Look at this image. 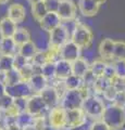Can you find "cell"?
<instances>
[{"mask_svg": "<svg viewBox=\"0 0 125 130\" xmlns=\"http://www.w3.org/2000/svg\"><path fill=\"white\" fill-rule=\"evenodd\" d=\"M101 120L104 121L111 130H121L125 125V107H121L113 103L106 105Z\"/></svg>", "mask_w": 125, "mask_h": 130, "instance_id": "1", "label": "cell"}, {"mask_svg": "<svg viewBox=\"0 0 125 130\" xmlns=\"http://www.w3.org/2000/svg\"><path fill=\"white\" fill-rule=\"evenodd\" d=\"M80 108L83 109L88 119L90 121H94L101 119L103 111L106 108V103L100 95L92 94L84 99Z\"/></svg>", "mask_w": 125, "mask_h": 130, "instance_id": "2", "label": "cell"}, {"mask_svg": "<svg viewBox=\"0 0 125 130\" xmlns=\"http://www.w3.org/2000/svg\"><path fill=\"white\" fill-rule=\"evenodd\" d=\"M92 39H94V35L89 28L85 24L76 22V26L70 38L71 41L74 42L80 49H88L91 46Z\"/></svg>", "mask_w": 125, "mask_h": 130, "instance_id": "3", "label": "cell"}, {"mask_svg": "<svg viewBox=\"0 0 125 130\" xmlns=\"http://www.w3.org/2000/svg\"><path fill=\"white\" fill-rule=\"evenodd\" d=\"M47 126L50 129H65L66 128V112L62 106H54L49 108L47 115Z\"/></svg>", "mask_w": 125, "mask_h": 130, "instance_id": "4", "label": "cell"}, {"mask_svg": "<svg viewBox=\"0 0 125 130\" xmlns=\"http://www.w3.org/2000/svg\"><path fill=\"white\" fill-rule=\"evenodd\" d=\"M66 112V128H87L90 120L87 118L82 108L68 109Z\"/></svg>", "mask_w": 125, "mask_h": 130, "instance_id": "5", "label": "cell"}, {"mask_svg": "<svg viewBox=\"0 0 125 130\" xmlns=\"http://www.w3.org/2000/svg\"><path fill=\"white\" fill-rule=\"evenodd\" d=\"M83 101L84 98L79 90H66L60 100V106H62L65 111L80 108Z\"/></svg>", "mask_w": 125, "mask_h": 130, "instance_id": "6", "label": "cell"}, {"mask_svg": "<svg viewBox=\"0 0 125 130\" xmlns=\"http://www.w3.org/2000/svg\"><path fill=\"white\" fill-rule=\"evenodd\" d=\"M48 111H49V108H48L46 103L44 102V100L41 99V96L39 94H33L32 96L29 98L26 112L31 114L32 116H34V117L46 116Z\"/></svg>", "mask_w": 125, "mask_h": 130, "instance_id": "7", "label": "cell"}, {"mask_svg": "<svg viewBox=\"0 0 125 130\" xmlns=\"http://www.w3.org/2000/svg\"><path fill=\"white\" fill-rule=\"evenodd\" d=\"M70 38H71L70 34L66 31V29L62 25H60L55 29L49 32V37H48V40H49V49L60 50V48L63 44H65L70 40Z\"/></svg>", "mask_w": 125, "mask_h": 130, "instance_id": "8", "label": "cell"}, {"mask_svg": "<svg viewBox=\"0 0 125 130\" xmlns=\"http://www.w3.org/2000/svg\"><path fill=\"white\" fill-rule=\"evenodd\" d=\"M6 93L12 99H19V98L29 99L34 94L27 81H21L14 86H6Z\"/></svg>", "mask_w": 125, "mask_h": 130, "instance_id": "9", "label": "cell"}, {"mask_svg": "<svg viewBox=\"0 0 125 130\" xmlns=\"http://www.w3.org/2000/svg\"><path fill=\"white\" fill-rule=\"evenodd\" d=\"M80 50H82V49L79 47H77L74 42H72L71 40H68L65 44H63V46L60 48V50H59L60 59L72 63V62H74L75 60L80 58Z\"/></svg>", "mask_w": 125, "mask_h": 130, "instance_id": "10", "label": "cell"}, {"mask_svg": "<svg viewBox=\"0 0 125 130\" xmlns=\"http://www.w3.org/2000/svg\"><path fill=\"white\" fill-rule=\"evenodd\" d=\"M57 14L62 22L74 20L76 15V6L72 0H60Z\"/></svg>", "mask_w": 125, "mask_h": 130, "instance_id": "11", "label": "cell"}, {"mask_svg": "<svg viewBox=\"0 0 125 130\" xmlns=\"http://www.w3.org/2000/svg\"><path fill=\"white\" fill-rule=\"evenodd\" d=\"M61 24H62V21L59 18V15L57 13H52V12H48L39 21V25L41 27V29L46 32L52 31L57 27H59Z\"/></svg>", "mask_w": 125, "mask_h": 130, "instance_id": "12", "label": "cell"}, {"mask_svg": "<svg viewBox=\"0 0 125 130\" xmlns=\"http://www.w3.org/2000/svg\"><path fill=\"white\" fill-rule=\"evenodd\" d=\"M39 95L41 96V99L44 100V102L46 103L48 108H52L54 106H58L60 104V96L52 85H48V86L39 93Z\"/></svg>", "mask_w": 125, "mask_h": 130, "instance_id": "13", "label": "cell"}, {"mask_svg": "<svg viewBox=\"0 0 125 130\" xmlns=\"http://www.w3.org/2000/svg\"><path fill=\"white\" fill-rule=\"evenodd\" d=\"M7 18L15 24L22 23L26 18V10L21 3H12L7 10Z\"/></svg>", "mask_w": 125, "mask_h": 130, "instance_id": "14", "label": "cell"}, {"mask_svg": "<svg viewBox=\"0 0 125 130\" xmlns=\"http://www.w3.org/2000/svg\"><path fill=\"white\" fill-rule=\"evenodd\" d=\"M77 7L80 14L90 18V16H94L98 13L100 6L95 0H78Z\"/></svg>", "mask_w": 125, "mask_h": 130, "instance_id": "15", "label": "cell"}, {"mask_svg": "<svg viewBox=\"0 0 125 130\" xmlns=\"http://www.w3.org/2000/svg\"><path fill=\"white\" fill-rule=\"evenodd\" d=\"M114 44L115 41L110 38L103 39L99 44V54L100 58L103 61L113 60V52H114Z\"/></svg>", "mask_w": 125, "mask_h": 130, "instance_id": "16", "label": "cell"}, {"mask_svg": "<svg viewBox=\"0 0 125 130\" xmlns=\"http://www.w3.org/2000/svg\"><path fill=\"white\" fill-rule=\"evenodd\" d=\"M27 83H29L34 94H39V93L49 85L48 80L41 74H34L29 80H27Z\"/></svg>", "mask_w": 125, "mask_h": 130, "instance_id": "17", "label": "cell"}, {"mask_svg": "<svg viewBox=\"0 0 125 130\" xmlns=\"http://www.w3.org/2000/svg\"><path fill=\"white\" fill-rule=\"evenodd\" d=\"M17 24L12 22L9 18H2L0 20V37L1 38H12L17 30Z\"/></svg>", "mask_w": 125, "mask_h": 130, "instance_id": "18", "label": "cell"}, {"mask_svg": "<svg viewBox=\"0 0 125 130\" xmlns=\"http://www.w3.org/2000/svg\"><path fill=\"white\" fill-rule=\"evenodd\" d=\"M55 78L60 80H64L70 75H72V66L71 63L62 59L55 61Z\"/></svg>", "mask_w": 125, "mask_h": 130, "instance_id": "19", "label": "cell"}, {"mask_svg": "<svg viewBox=\"0 0 125 130\" xmlns=\"http://www.w3.org/2000/svg\"><path fill=\"white\" fill-rule=\"evenodd\" d=\"M19 47L12 38L0 39V55H12L18 53Z\"/></svg>", "mask_w": 125, "mask_h": 130, "instance_id": "20", "label": "cell"}, {"mask_svg": "<svg viewBox=\"0 0 125 130\" xmlns=\"http://www.w3.org/2000/svg\"><path fill=\"white\" fill-rule=\"evenodd\" d=\"M71 66H72V74L78 77H83L86 74V72H88V70H89V63L85 59H83L82 56L78 58L77 60H75L74 62H72Z\"/></svg>", "mask_w": 125, "mask_h": 130, "instance_id": "21", "label": "cell"}, {"mask_svg": "<svg viewBox=\"0 0 125 130\" xmlns=\"http://www.w3.org/2000/svg\"><path fill=\"white\" fill-rule=\"evenodd\" d=\"M38 50H37V48H36L34 41H32V40H31V41L24 43V44H22V46L19 47L18 53L20 55H22L23 58H25L30 62V61L33 59V56L35 55V53Z\"/></svg>", "mask_w": 125, "mask_h": 130, "instance_id": "22", "label": "cell"}, {"mask_svg": "<svg viewBox=\"0 0 125 130\" xmlns=\"http://www.w3.org/2000/svg\"><path fill=\"white\" fill-rule=\"evenodd\" d=\"M12 39L14 40V42L17 43V46L20 47L24 43L31 41V34L26 28L18 27L17 30L14 32V35H13V37H12Z\"/></svg>", "mask_w": 125, "mask_h": 130, "instance_id": "23", "label": "cell"}, {"mask_svg": "<svg viewBox=\"0 0 125 130\" xmlns=\"http://www.w3.org/2000/svg\"><path fill=\"white\" fill-rule=\"evenodd\" d=\"M111 84H112V81L107 79L106 77H103V76L97 77L94 85H92V91H94V93L97 95H101V93L106 90Z\"/></svg>", "mask_w": 125, "mask_h": 130, "instance_id": "24", "label": "cell"}, {"mask_svg": "<svg viewBox=\"0 0 125 130\" xmlns=\"http://www.w3.org/2000/svg\"><path fill=\"white\" fill-rule=\"evenodd\" d=\"M21 81H24L20 71L12 68V70L6 72V78H5V85L6 86H14Z\"/></svg>", "mask_w": 125, "mask_h": 130, "instance_id": "25", "label": "cell"}, {"mask_svg": "<svg viewBox=\"0 0 125 130\" xmlns=\"http://www.w3.org/2000/svg\"><path fill=\"white\" fill-rule=\"evenodd\" d=\"M64 86H65L66 90H78L83 87V79L82 77L75 76V75H70L63 80Z\"/></svg>", "mask_w": 125, "mask_h": 130, "instance_id": "26", "label": "cell"}, {"mask_svg": "<svg viewBox=\"0 0 125 130\" xmlns=\"http://www.w3.org/2000/svg\"><path fill=\"white\" fill-rule=\"evenodd\" d=\"M40 74L49 81H53L55 78V63L54 62H48L40 68Z\"/></svg>", "mask_w": 125, "mask_h": 130, "instance_id": "27", "label": "cell"}, {"mask_svg": "<svg viewBox=\"0 0 125 130\" xmlns=\"http://www.w3.org/2000/svg\"><path fill=\"white\" fill-rule=\"evenodd\" d=\"M47 13L48 12L46 10L44 1H39V2H36L32 5V15H33V18L37 22H39Z\"/></svg>", "mask_w": 125, "mask_h": 130, "instance_id": "28", "label": "cell"}, {"mask_svg": "<svg viewBox=\"0 0 125 130\" xmlns=\"http://www.w3.org/2000/svg\"><path fill=\"white\" fill-rule=\"evenodd\" d=\"M30 62L33 64L34 66L41 68L46 63L50 62L49 55H48V52L47 51L46 52H44V51H37L35 53V55L33 56V59H32Z\"/></svg>", "mask_w": 125, "mask_h": 130, "instance_id": "29", "label": "cell"}, {"mask_svg": "<svg viewBox=\"0 0 125 130\" xmlns=\"http://www.w3.org/2000/svg\"><path fill=\"white\" fill-rule=\"evenodd\" d=\"M33 123H34V116H32L31 114H29L27 112L19 114L17 116V118H15V124L22 129L33 125Z\"/></svg>", "mask_w": 125, "mask_h": 130, "instance_id": "30", "label": "cell"}, {"mask_svg": "<svg viewBox=\"0 0 125 130\" xmlns=\"http://www.w3.org/2000/svg\"><path fill=\"white\" fill-rule=\"evenodd\" d=\"M107 62L103 60H94L89 64V71L96 77H100L103 75V71L106 68Z\"/></svg>", "mask_w": 125, "mask_h": 130, "instance_id": "31", "label": "cell"}, {"mask_svg": "<svg viewBox=\"0 0 125 130\" xmlns=\"http://www.w3.org/2000/svg\"><path fill=\"white\" fill-rule=\"evenodd\" d=\"M118 89H116L113 85H110L106 90H104L102 93H101V96L102 99H103V101H107V102L109 103V104H112V103H114V101H115V98H116V95H118Z\"/></svg>", "mask_w": 125, "mask_h": 130, "instance_id": "32", "label": "cell"}, {"mask_svg": "<svg viewBox=\"0 0 125 130\" xmlns=\"http://www.w3.org/2000/svg\"><path fill=\"white\" fill-rule=\"evenodd\" d=\"M115 71V78L120 80H125V61L124 60H114L112 61Z\"/></svg>", "mask_w": 125, "mask_h": 130, "instance_id": "33", "label": "cell"}, {"mask_svg": "<svg viewBox=\"0 0 125 130\" xmlns=\"http://www.w3.org/2000/svg\"><path fill=\"white\" fill-rule=\"evenodd\" d=\"M12 68H13V56L0 55V71L6 73Z\"/></svg>", "mask_w": 125, "mask_h": 130, "instance_id": "34", "label": "cell"}, {"mask_svg": "<svg viewBox=\"0 0 125 130\" xmlns=\"http://www.w3.org/2000/svg\"><path fill=\"white\" fill-rule=\"evenodd\" d=\"M124 60L125 61V42L124 41H115L113 60Z\"/></svg>", "mask_w": 125, "mask_h": 130, "instance_id": "35", "label": "cell"}, {"mask_svg": "<svg viewBox=\"0 0 125 130\" xmlns=\"http://www.w3.org/2000/svg\"><path fill=\"white\" fill-rule=\"evenodd\" d=\"M87 130H111V128L104 121H102L101 119H98L90 121L87 127Z\"/></svg>", "mask_w": 125, "mask_h": 130, "instance_id": "36", "label": "cell"}, {"mask_svg": "<svg viewBox=\"0 0 125 130\" xmlns=\"http://www.w3.org/2000/svg\"><path fill=\"white\" fill-rule=\"evenodd\" d=\"M27 63H29V61L25 58H23L22 55H20L19 53L13 55V68H15V70L21 71Z\"/></svg>", "mask_w": 125, "mask_h": 130, "instance_id": "37", "label": "cell"}, {"mask_svg": "<svg viewBox=\"0 0 125 130\" xmlns=\"http://www.w3.org/2000/svg\"><path fill=\"white\" fill-rule=\"evenodd\" d=\"M12 105H13V99L10 95H8L7 93L0 98V111L1 112L6 111V109H8Z\"/></svg>", "mask_w": 125, "mask_h": 130, "instance_id": "38", "label": "cell"}, {"mask_svg": "<svg viewBox=\"0 0 125 130\" xmlns=\"http://www.w3.org/2000/svg\"><path fill=\"white\" fill-rule=\"evenodd\" d=\"M27 100H29V99H25V98L13 99V105H14L15 108H17L20 113L26 112V108H27Z\"/></svg>", "mask_w": 125, "mask_h": 130, "instance_id": "39", "label": "cell"}, {"mask_svg": "<svg viewBox=\"0 0 125 130\" xmlns=\"http://www.w3.org/2000/svg\"><path fill=\"white\" fill-rule=\"evenodd\" d=\"M45 3L47 12H52V13H57L58 8L60 5V0H43Z\"/></svg>", "mask_w": 125, "mask_h": 130, "instance_id": "40", "label": "cell"}, {"mask_svg": "<svg viewBox=\"0 0 125 130\" xmlns=\"http://www.w3.org/2000/svg\"><path fill=\"white\" fill-rule=\"evenodd\" d=\"M103 77H106L107 79L109 80H113L115 79V71H114V66H113V63H107L106 65V68L103 71Z\"/></svg>", "mask_w": 125, "mask_h": 130, "instance_id": "41", "label": "cell"}, {"mask_svg": "<svg viewBox=\"0 0 125 130\" xmlns=\"http://www.w3.org/2000/svg\"><path fill=\"white\" fill-rule=\"evenodd\" d=\"M6 94V85L0 83V98Z\"/></svg>", "mask_w": 125, "mask_h": 130, "instance_id": "42", "label": "cell"}, {"mask_svg": "<svg viewBox=\"0 0 125 130\" xmlns=\"http://www.w3.org/2000/svg\"><path fill=\"white\" fill-rule=\"evenodd\" d=\"M85 129H87V128H85V127H80V128H65L64 130H85Z\"/></svg>", "mask_w": 125, "mask_h": 130, "instance_id": "43", "label": "cell"}, {"mask_svg": "<svg viewBox=\"0 0 125 130\" xmlns=\"http://www.w3.org/2000/svg\"><path fill=\"white\" fill-rule=\"evenodd\" d=\"M95 1L97 2V3H98V5L100 6V5H103V3L104 2H106L107 1V0H95Z\"/></svg>", "mask_w": 125, "mask_h": 130, "instance_id": "44", "label": "cell"}, {"mask_svg": "<svg viewBox=\"0 0 125 130\" xmlns=\"http://www.w3.org/2000/svg\"><path fill=\"white\" fill-rule=\"evenodd\" d=\"M31 5H33V3H36V2H39V1H43V0H27Z\"/></svg>", "mask_w": 125, "mask_h": 130, "instance_id": "45", "label": "cell"}, {"mask_svg": "<svg viewBox=\"0 0 125 130\" xmlns=\"http://www.w3.org/2000/svg\"><path fill=\"white\" fill-rule=\"evenodd\" d=\"M8 1H9V0H0V5H5Z\"/></svg>", "mask_w": 125, "mask_h": 130, "instance_id": "46", "label": "cell"}, {"mask_svg": "<svg viewBox=\"0 0 125 130\" xmlns=\"http://www.w3.org/2000/svg\"><path fill=\"white\" fill-rule=\"evenodd\" d=\"M1 119H2V113L0 111V123H1Z\"/></svg>", "mask_w": 125, "mask_h": 130, "instance_id": "47", "label": "cell"}, {"mask_svg": "<svg viewBox=\"0 0 125 130\" xmlns=\"http://www.w3.org/2000/svg\"><path fill=\"white\" fill-rule=\"evenodd\" d=\"M0 130H6V128L3 126H0Z\"/></svg>", "mask_w": 125, "mask_h": 130, "instance_id": "48", "label": "cell"}, {"mask_svg": "<svg viewBox=\"0 0 125 130\" xmlns=\"http://www.w3.org/2000/svg\"><path fill=\"white\" fill-rule=\"evenodd\" d=\"M49 130H64V129H50L49 128Z\"/></svg>", "mask_w": 125, "mask_h": 130, "instance_id": "49", "label": "cell"}, {"mask_svg": "<svg viewBox=\"0 0 125 130\" xmlns=\"http://www.w3.org/2000/svg\"><path fill=\"white\" fill-rule=\"evenodd\" d=\"M85 130H87V129H85Z\"/></svg>", "mask_w": 125, "mask_h": 130, "instance_id": "50", "label": "cell"}]
</instances>
